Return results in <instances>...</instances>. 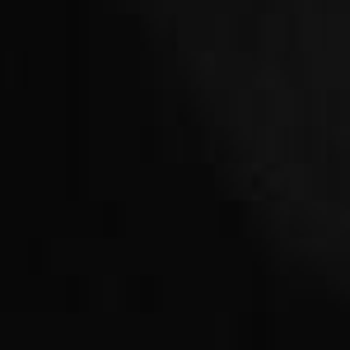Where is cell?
Returning <instances> with one entry per match:
<instances>
[{"label":"cell","instance_id":"obj_1","mask_svg":"<svg viewBox=\"0 0 350 350\" xmlns=\"http://www.w3.org/2000/svg\"><path fill=\"white\" fill-rule=\"evenodd\" d=\"M229 191L350 295V0H135Z\"/></svg>","mask_w":350,"mask_h":350}]
</instances>
